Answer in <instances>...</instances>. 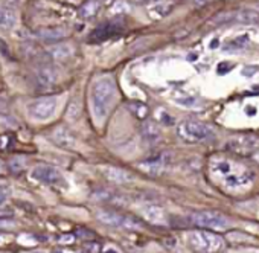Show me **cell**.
Masks as SVG:
<instances>
[{
	"instance_id": "obj_22",
	"label": "cell",
	"mask_w": 259,
	"mask_h": 253,
	"mask_svg": "<svg viewBox=\"0 0 259 253\" xmlns=\"http://www.w3.org/2000/svg\"><path fill=\"white\" fill-rule=\"evenodd\" d=\"M79 116H81V104H79L78 99H73V101L69 104V107H67L66 119L70 120V122H75V120L79 119Z\"/></svg>"
},
{
	"instance_id": "obj_16",
	"label": "cell",
	"mask_w": 259,
	"mask_h": 253,
	"mask_svg": "<svg viewBox=\"0 0 259 253\" xmlns=\"http://www.w3.org/2000/svg\"><path fill=\"white\" fill-rule=\"evenodd\" d=\"M17 25V13L11 8H2L0 10V29L2 31H11Z\"/></svg>"
},
{
	"instance_id": "obj_7",
	"label": "cell",
	"mask_w": 259,
	"mask_h": 253,
	"mask_svg": "<svg viewBox=\"0 0 259 253\" xmlns=\"http://www.w3.org/2000/svg\"><path fill=\"white\" fill-rule=\"evenodd\" d=\"M98 220L107 226H111V227H117V229H141L142 224L136 220V218H132V217H125V215H119V214H114L111 210H99L98 212Z\"/></svg>"
},
{
	"instance_id": "obj_31",
	"label": "cell",
	"mask_w": 259,
	"mask_h": 253,
	"mask_svg": "<svg viewBox=\"0 0 259 253\" xmlns=\"http://www.w3.org/2000/svg\"><path fill=\"white\" fill-rule=\"evenodd\" d=\"M99 2H104V4H110L111 0H99Z\"/></svg>"
},
{
	"instance_id": "obj_11",
	"label": "cell",
	"mask_w": 259,
	"mask_h": 253,
	"mask_svg": "<svg viewBox=\"0 0 259 253\" xmlns=\"http://www.w3.org/2000/svg\"><path fill=\"white\" fill-rule=\"evenodd\" d=\"M67 35V29L61 26H52V28H40L37 31V37L46 43H55L63 40Z\"/></svg>"
},
{
	"instance_id": "obj_18",
	"label": "cell",
	"mask_w": 259,
	"mask_h": 253,
	"mask_svg": "<svg viewBox=\"0 0 259 253\" xmlns=\"http://www.w3.org/2000/svg\"><path fill=\"white\" fill-rule=\"evenodd\" d=\"M73 55V48L70 45H58L48 51V57L51 60H67Z\"/></svg>"
},
{
	"instance_id": "obj_29",
	"label": "cell",
	"mask_w": 259,
	"mask_h": 253,
	"mask_svg": "<svg viewBox=\"0 0 259 253\" xmlns=\"http://www.w3.org/2000/svg\"><path fill=\"white\" fill-rule=\"evenodd\" d=\"M105 253H117V251H116V250H114V248H110V250H107V251H105Z\"/></svg>"
},
{
	"instance_id": "obj_27",
	"label": "cell",
	"mask_w": 259,
	"mask_h": 253,
	"mask_svg": "<svg viewBox=\"0 0 259 253\" xmlns=\"http://www.w3.org/2000/svg\"><path fill=\"white\" fill-rule=\"evenodd\" d=\"M138 2H141V4H148V5H151V4H159V2H163V0H138Z\"/></svg>"
},
{
	"instance_id": "obj_28",
	"label": "cell",
	"mask_w": 259,
	"mask_h": 253,
	"mask_svg": "<svg viewBox=\"0 0 259 253\" xmlns=\"http://www.w3.org/2000/svg\"><path fill=\"white\" fill-rule=\"evenodd\" d=\"M7 201V194H0V206Z\"/></svg>"
},
{
	"instance_id": "obj_23",
	"label": "cell",
	"mask_w": 259,
	"mask_h": 253,
	"mask_svg": "<svg viewBox=\"0 0 259 253\" xmlns=\"http://www.w3.org/2000/svg\"><path fill=\"white\" fill-rule=\"evenodd\" d=\"M128 11H130V7H128V4L123 2V0H117V2H114V5L111 7L113 16H122V14H126Z\"/></svg>"
},
{
	"instance_id": "obj_8",
	"label": "cell",
	"mask_w": 259,
	"mask_h": 253,
	"mask_svg": "<svg viewBox=\"0 0 259 253\" xmlns=\"http://www.w3.org/2000/svg\"><path fill=\"white\" fill-rule=\"evenodd\" d=\"M55 108H57V99L54 96H46L32 101L28 105V113L35 120H46L55 113Z\"/></svg>"
},
{
	"instance_id": "obj_2",
	"label": "cell",
	"mask_w": 259,
	"mask_h": 253,
	"mask_svg": "<svg viewBox=\"0 0 259 253\" xmlns=\"http://www.w3.org/2000/svg\"><path fill=\"white\" fill-rule=\"evenodd\" d=\"M116 95V84L111 76H101L92 86V111L98 120L105 119Z\"/></svg>"
},
{
	"instance_id": "obj_6",
	"label": "cell",
	"mask_w": 259,
	"mask_h": 253,
	"mask_svg": "<svg viewBox=\"0 0 259 253\" xmlns=\"http://www.w3.org/2000/svg\"><path fill=\"white\" fill-rule=\"evenodd\" d=\"M191 221L198 226V227H207V229H215V230H223L227 229L229 220L215 210H200L191 215Z\"/></svg>"
},
{
	"instance_id": "obj_3",
	"label": "cell",
	"mask_w": 259,
	"mask_h": 253,
	"mask_svg": "<svg viewBox=\"0 0 259 253\" xmlns=\"http://www.w3.org/2000/svg\"><path fill=\"white\" fill-rule=\"evenodd\" d=\"M188 242L197 253H223L226 248V239L209 230H192L188 235Z\"/></svg>"
},
{
	"instance_id": "obj_4",
	"label": "cell",
	"mask_w": 259,
	"mask_h": 253,
	"mask_svg": "<svg viewBox=\"0 0 259 253\" xmlns=\"http://www.w3.org/2000/svg\"><path fill=\"white\" fill-rule=\"evenodd\" d=\"M177 135L189 144L204 142L213 138V130L207 123L198 122V120H185L179 125Z\"/></svg>"
},
{
	"instance_id": "obj_12",
	"label": "cell",
	"mask_w": 259,
	"mask_h": 253,
	"mask_svg": "<svg viewBox=\"0 0 259 253\" xmlns=\"http://www.w3.org/2000/svg\"><path fill=\"white\" fill-rule=\"evenodd\" d=\"M58 69L54 64H45L37 72V81L45 87L54 86L58 81Z\"/></svg>"
},
{
	"instance_id": "obj_13",
	"label": "cell",
	"mask_w": 259,
	"mask_h": 253,
	"mask_svg": "<svg viewBox=\"0 0 259 253\" xmlns=\"http://www.w3.org/2000/svg\"><path fill=\"white\" fill-rule=\"evenodd\" d=\"M102 174L105 176L107 180H110L113 183H130V182H133V176L130 174L128 171L120 170V168H114V166L104 168Z\"/></svg>"
},
{
	"instance_id": "obj_30",
	"label": "cell",
	"mask_w": 259,
	"mask_h": 253,
	"mask_svg": "<svg viewBox=\"0 0 259 253\" xmlns=\"http://www.w3.org/2000/svg\"><path fill=\"white\" fill-rule=\"evenodd\" d=\"M4 168H5V165H4L2 162H0V173H2V171H4Z\"/></svg>"
},
{
	"instance_id": "obj_1",
	"label": "cell",
	"mask_w": 259,
	"mask_h": 253,
	"mask_svg": "<svg viewBox=\"0 0 259 253\" xmlns=\"http://www.w3.org/2000/svg\"><path fill=\"white\" fill-rule=\"evenodd\" d=\"M210 171L227 189L239 191L250 186L254 180V174L248 166L226 157H215L210 163Z\"/></svg>"
},
{
	"instance_id": "obj_19",
	"label": "cell",
	"mask_w": 259,
	"mask_h": 253,
	"mask_svg": "<svg viewBox=\"0 0 259 253\" xmlns=\"http://www.w3.org/2000/svg\"><path fill=\"white\" fill-rule=\"evenodd\" d=\"M142 136L148 141V142H156L160 139V130L157 123L151 122V120H145L142 125Z\"/></svg>"
},
{
	"instance_id": "obj_26",
	"label": "cell",
	"mask_w": 259,
	"mask_h": 253,
	"mask_svg": "<svg viewBox=\"0 0 259 253\" xmlns=\"http://www.w3.org/2000/svg\"><path fill=\"white\" fill-rule=\"evenodd\" d=\"M210 2H212V0H194V5L195 7H204V5H207Z\"/></svg>"
},
{
	"instance_id": "obj_24",
	"label": "cell",
	"mask_w": 259,
	"mask_h": 253,
	"mask_svg": "<svg viewBox=\"0 0 259 253\" xmlns=\"http://www.w3.org/2000/svg\"><path fill=\"white\" fill-rule=\"evenodd\" d=\"M176 102H179V104H182V105H186V107H191V105H195L198 101H197L195 98H192V96H186L185 99L177 98V99H176Z\"/></svg>"
},
{
	"instance_id": "obj_17",
	"label": "cell",
	"mask_w": 259,
	"mask_h": 253,
	"mask_svg": "<svg viewBox=\"0 0 259 253\" xmlns=\"http://www.w3.org/2000/svg\"><path fill=\"white\" fill-rule=\"evenodd\" d=\"M117 31H119V26L116 23H105V25H102L101 28H98L96 31L92 32L90 40L92 41H101V40H105L110 35L116 34Z\"/></svg>"
},
{
	"instance_id": "obj_5",
	"label": "cell",
	"mask_w": 259,
	"mask_h": 253,
	"mask_svg": "<svg viewBox=\"0 0 259 253\" xmlns=\"http://www.w3.org/2000/svg\"><path fill=\"white\" fill-rule=\"evenodd\" d=\"M226 148L236 156H251L259 150V138L254 135L233 136L226 142Z\"/></svg>"
},
{
	"instance_id": "obj_15",
	"label": "cell",
	"mask_w": 259,
	"mask_h": 253,
	"mask_svg": "<svg viewBox=\"0 0 259 253\" xmlns=\"http://www.w3.org/2000/svg\"><path fill=\"white\" fill-rule=\"evenodd\" d=\"M230 20L235 23H241V25H251V23H257L259 22V13L253 11V10H241L236 13L230 14Z\"/></svg>"
},
{
	"instance_id": "obj_9",
	"label": "cell",
	"mask_w": 259,
	"mask_h": 253,
	"mask_svg": "<svg viewBox=\"0 0 259 253\" xmlns=\"http://www.w3.org/2000/svg\"><path fill=\"white\" fill-rule=\"evenodd\" d=\"M31 177L35 182L45 183V185H51V186H63L64 185V177L63 174L49 165H38L31 171Z\"/></svg>"
},
{
	"instance_id": "obj_21",
	"label": "cell",
	"mask_w": 259,
	"mask_h": 253,
	"mask_svg": "<svg viewBox=\"0 0 259 253\" xmlns=\"http://www.w3.org/2000/svg\"><path fill=\"white\" fill-rule=\"evenodd\" d=\"M139 168L144 173H148L151 176H159L163 171V162L162 160H150V162H144L139 165Z\"/></svg>"
},
{
	"instance_id": "obj_25",
	"label": "cell",
	"mask_w": 259,
	"mask_h": 253,
	"mask_svg": "<svg viewBox=\"0 0 259 253\" xmlns=\"http://www.w3.org/2000/svg\"><path fill=\"white\" fill-rule=\"evenodd\" d=\"M10 191V186H8V183L7 182H2L0 180V194H7Z\"/></svg>"
},
{
	"instance_id": "obj_14",
	"label": "cell",
	"mask_w": 259,
	"mask_h": 253,
	"mask_svg": "<svg viewBox=\"0 0 259 253\" xmlns=\"http://www.w3.org/2000/svg\"><path fill=\"white\" fill-rule=\"evenodd\" d=\"M142 215L150 221V223H154V224H165L166 223V215H165V210L157 206V204H147L144 209H142Z\"/></svg>"
},
{
	"instance_id": "obj_10",
	"label": "cell",
	"mask_w": 259,
	"mask_h": 253,
	"mask_svg": "<svg viewBox=\"0 0 259 253\" xmlns=\"http://www.w3.org/2000/svg\"><path fill=\"white\" fill-rule=\"evenodd\" d=\"M52 141L58 145V147H61V148H66V150H72V148H75V138L72 136V133L66 129V126H63V125H60V126H57V129L52 132Z\"/></svg>"
},
{
	"instance_id": "obj_20",
	"label": "cell",
	"mask_w": 259,
	"mask_h": 253,
	"mask_svg": "<svg viewBox=\"0 0 259 253\" xmlns=\"http://www.w3.org/2000/svg\"><path fill=\"white\" fill-rule=\"evenodd\" d=\"M99 11V0H87V2L79 8V16L82 19H92Z\"/></svg>"
}]
</instances>
